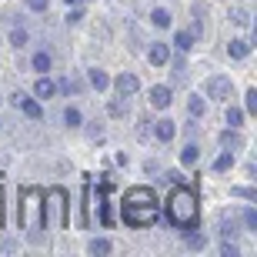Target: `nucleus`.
<instances>
[{
    "label": "nucleus",
    "instance_id": "obj_7",
    "mask_svg": "<svg viewBox=\"0 0 257 257\" xmlns=\"http://www.w3.org/2000/svg\"><path fill=\"white\" fill-rule=\"evenodd\" d=\"M97 217L104 227H110V204H107V181H100V191H97Z\"/></svg>",
    "mask_w": 257,
    "mask_h": 257
},
{
    "label": "nucleus",
    "instance_id": "obj_5",
    "mask_svg": "<svg viewBox=\"0 0 257 257\" xmlns=\"http://www.w3.org/2000/svg\"><path fill=\"white\" fill-rule=\"evenodd\" d=\"M210 100H230V77H207V84H204Z\"/></svg>",
    "mask_w": 257,
    "mask_h": 257
},
{
    "label": "nucleus",
    "instance_id": "obj_19",
    "mask_svg": "<svg viewBox=\"0 0 257 257\" xmlns=\"http://www.w3.org/2000/svg\"><path fill=\"white\" fill-rule=\"evenodd\" d=\"M174 44H177V50H181V54H187V50L194 47V34H187V30H177Z\"/></svg>",
    "mask_w": 257,
    "mask_h": 257
},
{
    "label": "nucleus",
    "instance_id": "obj_8",
    "mask_svg": "<svg viewBox=\"0 0 257 257\" xmlns=\"http://www.w3.org/2000/svg\"><path fill=\"white\" fill-rule=\"evenodd\" d=\"M114 87H117V94H124V97H134L137 90H141V80H137L134 74H120V77L114 80Z\"/></svg>",
    "mask_w": 257,
    "mask_h": 257
},
{
    "label": "nucleus",
    "instance_id": "obj_20",
    "mask_svg": "<svg viewBox=\"0 0 257 257\" xmlns=\"http://www.w3.org/2000/svg\"><path fill=\"white\" fill-rule=\"evenodd\" d=\"M87 250H90V254H110L114 247H110V240H107V237H94L90 244H87Z\"/></svg>",
    "mask_w": 257,
    "mask_h": 257
},
{
    "label": "nucleus",
    "instance_id": "obj_1",
    "mask_svg": "<svg viewBox=\"0 0 257 257\" xmlns=\"http://www.w3.org/2000/svg\"><path fill=\"white\" fill-rule=\"evenodd\" d=\"M164 214L177 230H197L200 220V204H197V191L194 187H184V184H174L171 197L164 200Z\"/></svg>",
    "mask_w": 257,
    "mask_h": 257
},
{
    "label": "nucleus",
    "instance_id": "obj_36",
    "mask_svg": "<svg viewBox=\"0 0 257 257\" xmlns=\"http://www.w3.org/2000/svg\"><path fill=\"white\" fill-rule=\"evenodd\" d=\"M234 194H237V197H244V200H257V191H254V187H234Z\"/></svg>",
    "mask_w": 257,
    "mask_h": 257
},
{
    "label": "nucleus",
    "instance_id": "obj_11",
    "mask_svg": "<svg viewBox=\"0 0 257 257\" xmlns=\"http://www.w3.org/2000/svg\"><path fill=\"white\" fill-rule=\"evenodd\" d=\"M171 87H164V84H157V87H151V107H157V110H164V107H171Z\"/></svg>",
    "mask_w": 257,
    "mask_h": 257
},
{
    "label": "nucleus",
    "instance_id": "obj_21",
    "mask_svg": "<svg viewBox=\"0 0 257 257\" xmlns=\"http://www.w3.org/2000/svg\"><path fill=\"white\" fill-rule=\"evenodd\" d=\"M151 20H154V27H171V10H167V7H157L151 14Z\"/></svg>",
    "mask_w": 257,
    "mask_h": 257
},
{
    "label": "nucleus",
    "instance_id": "obj_26",
    "mask_svg": "<svg viewBox=\"0 0 257 257\" xmlns=\"http://www.w3.org/2000/svg\"><path fill=\"white\" fill-rule=\"evenodd\" d=\"M187 110H191V117H194V120H197V117H204V110H207V107H204V97H197V94H194L191 100H187Z\"/></svg>",
    "mask_w": 257,
    "mask_h": 257
},
{
    "label": "nucleus",
    "instance_id": "obj_3",
    "mask_svg": "<svg viewBox=\"0 0 257 257\" xmlns=\"http://www.w3.org/2000/svg\"><path fill=\"white\" fill-rule=\"evenodd\" d=\"M44 220H50L54 227H67L70 214H67V191L64 187H50L44 194Z\"/></svg>",
    "mask_w": 257,
    "mask_h": 257
},
{
    "label": "nucleus",
    "instance_id": "obj_10",
    "mask_svg": "<svg viewBox=\"0 0 257 257\" xmlns=\"http://www.w3.org/2000/svg\"><path fill=\"white\" fill-rule=\"evenodd\" d=\"M250 47H254V44H250L247 37H234L227 44V54H230V60H244L250 54Z\"/></svg>",
    "mask_w": 257,
    "mask_h": 257
},
{
    "label": "nucleus",
    "instance_id": "obj_24",
    "mask_svg": "<svg viewBox=\"0 0 257 257\" xmlns=\"http://www.w3.org/2000/svg\"><path fill=\"white\" fill-rule=\"evenodd\" d=\"M64 124L67 127H80V124H84V114H80L77 107H67V110H64Z\"/></svg>",
    "mask_w": 257,
    "mask_h": 257
},
{
    "label": "nucleus",
    "instance_id": "obj_38",
    "mask_svg": "<svg viewBox=\"0 0 257 257\" xmlns=\"http://www.w3.org/2000/svg\"><path fill=\"white\" fill-rule=\"evenodd\" d=\"M80 20H84V10H80V4H77V7L67 14V24H80Z\"/></svg>",
    "mask_w": 257,
    "mask_h": 257
},
{
    "label": "nucleus",
    "instance_id": "obj_33",
    "mask_svg": "<svg viewBox=\"0 0 257 257\" xmlns=\"http://www.w3.org/2000/svg\"><path fill=\"white\" fill-rule=\"evenodd\" d=\"M244 224H247V230H257V210L254 207L244 210Z\"/></svg>",
    "mask_w": 257,
    "mask_h": 257
},
{
    "label": "nucleus",
    "instance_id": "obj_41",
    "mask_svg": "<svg viewBox=\"0 0 257 257\" xmlns=\"http://www.w3.org/2000/svg\"><path fill=\"white\" fill-rule=\"evenodd\" d=\"M67 7H77V4H84V0H64Z\"/></svg>",
    "mask_w": 257,
    "mask_h": 257
},
{
    "label": "nucleus",
    "instance_id": "obj_16",
    "mask_svg": "<svg viewBox=\"0 0 257 257\" xmlns=\"http://www.w3.org/2000/svg\"><path fill=\"white\" fill-rule=\"evenodd\" d=\"M220 234H224V240L237 237V217L234 214H220Z\"/></svg>",
    "mask_w": 257,
    "mask_h": 257
},
{
    "label": "nucleus",
    "instance_id": "obj_30",
    "mask_svg": "<svg viewBox=\"0 0 257 257\" xmlns=\"http://www.w3.org/2000/svg\"><path fill=\"white\" fill-rule=\"evenodd\" d=\"M187 234V247H194V250H200L207 240H204V234H194V230H184Z\"/></svg>",
    "mask_w": 257,
    "mask_h": 257
},
{
    "label": "nucleus",
    "instance_id": "obj_37",
    "mask_svg": "<svg viewBox=\"0 0 257 257\" xmlns=\"http://www.w3.org/2000/svg\"><path fill=\"white\" fill-rule=\"evenodd\" d=\"M87 194H90V187H84V200H87ZM77 224L87 227V204H80V217H77Z\"/></svg>",
    "mask_w": 257,
    "mask_h": 257
},
{
    "label": "nucleus",
    "instance_id": "obj_40",
    "mask_svg": "<svg viewBox=\"0 0 257 257\" xmlns=\"http://www.w3.org/2000/svg\"><path fill=\"white\" fill-rule=\"evenodd\" d=\"M181 181H184V177L177 171H167V174H164V184H181Z\"/></svg>",
    "mask_w": 257,
    "mask_h": 257
},
{
    "label": "nucleus",
    "instance_id": "obj_29",
    "mask_svg": "<svg viewBox=\"0 0 257 257\" xmlns=\"http://www.w3.org/2000/svg\"><path fill=\"white\" fill-rule=\"evenodd\" d=\"M10 44H14V47H27V30H24V27H14V30H10Z\"/></svg>",
    "mask_w": 257,
    "mask_h": 257
},
{
    "label": "nucleus",
    "instance_id": "obj_9",
    "mask_svg": "<svg viewBox=\"0 0 257 257\" xmlns=\"http://www.w3.org/2000/svg\"><path fill=\"white\" fill-rule=\"evenodd\" d=\"M54 94H57V84H54L47 74H40V80L34 84V97H37V100H50Z\"/></svg>",
    "mask_w": 257,
    "mask_h": 257
},
{
    "label": "nucleus",
    "instance_id": "obj_4",
    "mask_svg": "<svg viewBox=\"0 0 257 257\" xmlns=\"http://www.w3.org/2000/svg\"><path fill=\"white\" fill-rule=\"evenodd\" d=\"M157 217H161V210L151 204H120V220L127 227H151L157 224Z\"/></svg>",
    "mask_w": 257,
    "mask_h": 257
},
{
    "label": "nucleus",
    "instance_id": "obj_27",
    "mask_svg": "<svg viewBox=\"0 0 257 257\" xmlns=\"http://www.w3.org/2000/svg\"><path fill=\"white\" fill-rule=\"evenodd\" d=\"M197 157H200V147H197V144H187V147L181 151V161L187 164V167H191V164H197Z\"/></svg>",
    "mask_w": 257,
    "mask_h": 257
},
{
    "label": "nucleus",
    "instance_id": "obj_15",
    "mask_svg": "<svg viewBox=\"0 0 257 257\" xmlns=\"http://www.w3.org/2000/svg\"><path fill=\"white\" fill-rule=\"evenodd\" d=\"M220 147H224V151H240V147H244V141H240L237 127H230V131L220 134Z\"/></svg>",
    "mask_w": 257,
    "mask_h": 257
},
{
    "label": "nucleus",
    "instance_id": "obj_32",
    "mask_svg": "<svg viewBox=\"0 0 257 257\" xmlns=\"http://www.w3.org/2000/svg\"><path fill=\"white\" fill-rule=\"evenodd\" d=\"M244 107H247V114H257V90H254V87L244 94Z\"/></svg>",
    "mask_w": 257,
    "mask_h": 257
},
{
    "label": "nucleus",
    "instance_id": "obj_28",
    "mask_svg": "<svg viewBox=\"0 0 257 257\" xmlns=\"http://www.w3.org/2000/svg\"><path fill=\"white\" fill-rule=\"evenodd\" d=\"M230 167H234V151H224L217 161H214V171H230Z\"/></svg>",
    "mask_w": 257,
    "mask_h": 257
},
{
    "label": "nucleus",
    "instance_id": "obj_25",
    "mask_svg": "<svg viewBox=\"0 0 257 257\" xmlns=\"http://www.w3.org/2000/svg\"><path fill=\"white\" fill-rule=\"evenodd\" d=\"M107 110H110V117H124V114H127V97H124V94H120V97H114Z\"/></svg>",
    "mask_w": 257,
    "mask_h": 257
},
{
    "label": "nucleus",
    "instance_id": "obj_23",
    "mask_svg": "<svg viewBox=\"0 0 257 257\" xmlns=\"http://www.w3.org/2000/svg\"><path fill=\"white\" fill-rule=\"evenodd\" d=\"M230 20H234L237 27H250V14L244 7H230Z\"/></svg>",
    "mask_w": 257,
    "mask_h": 257
},
{
    "label": "nucleus",
    "instance_id": "obj_2",
    "mask_svg": "<svg viewBox=\"0 0 257 257\" xmlns=\"http://www.w3.org/2000/svg\"><path fill=\"white\" fill-rule=\"evenodd\" d=\"M17 220L24 224L30 244H40V240H44V224H47V220H44V191L24 187L20 204H17Z\"/></svg>",
    "mask_w": 257,
    "mask_h": 257
},
{
    "label": "nucleus",
    "instance_id": "obj_35",
    "mask_svg": "<svg viewBox=\"0 0 257 257\" xmlns=\"http://www.w3.org/2000/svg\"><path fill=\"white\" fill-rule=\"evenodd\" d=\"M171 77H174V80H184V77H187V67H184V60H174Z\"/></svg>",
    "mask_w": 257,
    "mask_h": 257
},
{
    "label": "nucleus",
    "instance_id": "obj_14",
    "mask_svg": "<svg viewBox=\"0 0 257 257\" xmlns=\"http://www.w3.org/2000/svg\"><path fill=\"white\" fill-rule=\"evenodd\" d=\"M147 57H151L154 67H167V60H171V47H167V44H151Z\"/></svg>",
    "mask_w": 257,
    "mask_h": 257
},
{
    "label": "nucleus",
    "instance_id": "obj_34",
    "mask_svg": "<svg viewBox=\"0 0 257 257\" xmlns=\"http://www.w3.org/2000/svg\"><path fill=\"white\" fill-rule=\"evenodd\" d=\"M220 257H237V244L234 240H224L220 244Z\"/></svg>",
    "mask_w": 257,
    "mask_h": 257
},
{
    "label": "nucleus",
    "instance_id": "obj_31",
    "mask_svg": "<svg viewBox=\"0 0 257 257\" xmlns=\"http://www.w3.org/2000/svg\"><path fill=\"white\" fill-rule=\"evenodd\" d=\"M240 120H244V110H240V107H227V124L240 127Z\"/></svg>",
    "mask_w": 257,
    "mask_h": 257
},
{
    "label": "nucleus",
    "instance_id": "obj_22",
    "mask_svg": "<svg viewBox=\"0 0 257 257\" xmlns=\"http://www.w3.org/2000/svg\"><path fill=\"white\" fill-rule=\"evenodd\" d=\"M57 90H64V94H80V90H84V84H80V80H74V77H64V80L57 84Z\"/></svg>",
    "mask_w": 257,
    "mask_h": 257
},
{
    "label": "nucleus",
    "instance_id": "obj_12",
    "mask_svg": "<svg viewBox=\"0 0 257 257\" xmlns=\"http://www.w3.org/2000/svg\"><path fill=\"white\" fill-rule=\"evenodd\" d=\"M14 104H20V110H24V114L30 117V120H37L40 114H44V110H40V104L37 100H34V97H24V94H14Z\"/></svg>",
    "mask_w": 257,
    "mask_h": 257
},
{
    "label": "nucleus",
    "instance_id": "obj_6",
    "mask_svg": "<svg viewBox=\"0 0 257 257\" xmlns=\"http://www.w3.org/2000/svg\"><path fill=\"white\" fill-rule=\"evenodd\" d=\"M124 204H151V207H161V204H157V194H154L151 187H131V191L124 194Z\"/></svg>",
    "mask_w": 257,
    "mask_h": 257
},
{
    "label": "nucleus",
    "instance_id": "obj_13",
    "mask_svg": "<svg viewBox=\"0 0 257 257\" xmlns=\"http://www.w3.org/2000/svg\"><path fill=\"white\" fill-rule=\"evenodd\" d=\"M174 134H177V124H174V120H167V117H164V120H154V137H157V141H174Z\"/></svg>",
    "mask_w": 257,
    "mask_h": 257
},
{
    "label": "nucleus",
    "instance_id": "obj_17",
    "mask_svg": "<svg viewBox=\"0 0 257 257\" xmlns=\"http://www.w3.org/2000/svg\"><path fill=\"white\" fill-rule=\"evenodd\" d=\"M87 80H90L94 90H107V87H110V77H107L104 70H87Z\"/></svg>",
    "mask_w": 257,
    "mask_h": 257
},
{
    "label": "nucleus",
    "instance_id": "obj_39",
    "mask_svg": "<svg viewBox=\"0 0 257 257\" xmlns=\"http://www.w3.org/2000/svg\"><path fill=\"white\" fill-rule=\"evenodd\" d=\"M47 4H50V0H27V7L37 10V14H44V10H47Z\"/></svg>",
    "mask_w": 257,
    "mask_h": 257
},
{
    "label": "nucleus",
    "instance_id": "obj_18",
    "mask_svg": "<svg viewBox=\"0 0 257 257\" xmlns=\"http://www.w3.org/2000/svg\"><path fill=\"white\" fill-rule=\"evenodd\" d=\"M30 64H34V70H40V74H47V70H50V64H54V60H50V54H47V50H37Z\"/></svg>",
    "mask_w": 257,
    "mask_h": 257
}]
</instances>
